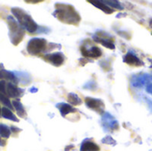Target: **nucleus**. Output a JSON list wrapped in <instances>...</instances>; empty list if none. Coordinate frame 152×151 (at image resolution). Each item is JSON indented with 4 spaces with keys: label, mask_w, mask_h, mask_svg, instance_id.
<instances>
[{
    "label": "nucleus",
    "mask_w": 152,
    "mask_h": 151,
    "mask_svg": "<svg viewBox=\"0 0 152 151\" xmlns=\"http://www.w3.org/2000/svg\"><path fill=\"white\" fill-rule=\"evenodd\" d=\"M124 61L130 65V66H134V67H141L143 65V62L142 61L141 59H139L134 53L132 52H128L125 56H124Z\"/></svg>",
    "instance_id": "8"
},
{
    "label": "nucleus",
    "mask_w": 152,
    "mask_h": 151,
    "mask_svg": "<svg viewBox=\"0 0 152 151\" xmlns=\"http://www.w3.org/2000/svg\"><path fill=\"white\" fill-rule=\"evenodd\" d=\"M10 134H11V131H10L9 127H7L6 125H4L3 124H0V135H1V137L7 139L10 137Z\"/></svg>",
    "instance_id": "17"
},
{
    "label": "nucleus",
    "mask_w": 152,
    "mask_h": 151,
    "mask_svg": "<svg viewBox=\"0 0 152 151\" xmlns=\"http://www.w3.org/2000/svg\"><path fill=\"white\" fill-rule=\"evenodd\" d=\"M100 147L96 143L88 139L83 142L80 148V151H100Z\"/></svg>",
    "instance_id": "9"
},
{
    "label": "nucleus",
    "mask_w": 152,
    "mask_h": 151,
    "mask_svg": "<svg viewBox=\"0 0 152 151\" xmlns=\"http://www.w3.org/2000/svg\"><path fill=\"white\" fill-rule=\"evenodd\" d=\"M12 104H13L12 106L14 107V109H15L16 111L18 112V115H19L20 117H23V116L25 115V109H24L22 104H21L18 100H14V101H12Z\"/></svg>",
    "instance_id": "16"
},
{
    "label": "nucleus",
    "mask_w": 152,
    "mask_h": 151,
    "mask_svg": "<svg viewBox=\"0 0 152 151\" xmlns=\"http://www.w3.org/2000/svg\"><path fill=\"white\" fill-rule=\"evenodd\" d=\"M6 92H7V94L10 97H12V98H16V97H19L20 95V90L15 85H13L12 83L7 84Z\"/></svg>",
    "instance_id": "11"
},
{
    "label": "nucleus",
    "mask_w": 152,
    "mask_h": 151,
    "mask_svg": "<svg viewBox=\"0 0 152 151\" xmlns=\"http://www.w3.org/2000/svg\"><path fill=\"white\" fill-rule=\"evenodd\" d=\"M46 47V40L44 38H32L28 43L27 51L32 54L37 55L42 53Z\"/></svg>",
    "instance_id": "4"
},
{
    "label": "nucleus",
    "mask_w": 152,
    "mask_h": 151,
    "mask_svg": "<svg viewBox=\"0 0 152 151\" xmlns=\"http://www.w3.org/2000/svg\"><path fill=\"white\" fill-rule=\"evenodd\" d=\"M89 3L93 4L94 6H96L97 8H99L100 10H102V12H106L108 14L113 13V12H114V9L110 7L108 4H106L104 3V1H97V0L96 1H93V0H90Z\"/></svg>",
    "instance_id": "10"
},
{
    "label": "nucleus",
    "mask_w": 152,
    "mask_h": 151,
    "mask_svg": "<svg viewBox=\"0 0 152 151\" xmlns=\"http://www.w3.org/2000/svg\"><path fill=\"white\" fill-rule=\"evenodd\" d=\"M85 101H86V104L87 108H89L92 110L96 111L99 114H103L105 106H104V102L102 100L86 97Z\"/></svg>",
    "instance_id": "5"
},
{
    "label": "nucleus",
    "mask_w": 152,
    "mask_h": 151,
    "mask_svg": "<svg viewBox=\"0 0 152 151\" xmlns=\"http://www.w3.org/2000/svg\"><path fill=\"white\" fill-rule=\"evenodd\" d=\"M150 24H151V26L152 27V20H151V21H150Z\"/></svg>",
    "instance_id": "29"
},
{
    "label": "nucleus",
    "mask_w": 152,
    "mask_h": 151,
    "mask_svg": "<svg viewBox=\"0 0 152 151\" xmlns=\"http://www.w3.org/2000/svg\"><path fill=\"white\" fill-rule=\"evenodd\" d=\"M102 142L105 144H110V145H116V142L112 139L110 136H107L102 140Z\"/></svg>",
    "instance_id": "21"
},
{
    "label": "nucleus",
    "mask_w": 152,
    "mask_h": 151,
    "mask_svg": "<svg viewBox=\"0 0 152 151\" xmlns=\"http://www.w3.org/2000/svg\"><path fill=\"white\" fill-rule=\"evenodd\" d=\"M11 129H12V131H19V129H17V128H15V127H13V126H12Z\"/></svg>",
    "instance_id": "28"
},
{
    "label": "nucleus",
    "mask_w": 152,
    "mask_h": 151,
    "mask_svg": "<svg viewBox=\"0 0 152 151\" xmlns=\"http://www.w3.org/2000/svg\"><path fill=\"white\" fill-rule=\"evenodd\" d=\"M7 22L9 25V28H10V32H11V36H12V43L15 45H17L22 39L23 36H24V32L21 28H20L19 24L17 23V21L11 16H9L7 18Z\"/></svg>",
    "instance_id": "3"
},
{
    "label": "nucleus",
    "mask_w": 152,
    "mask_h": 151,
    "mask_svg": "<svg viewBox=\"0 0 152 151\" xmlns=\"http://www.w3.org/2000/svg\"><path fill=\"white\" fill-rule=\"evenodd\" d=\"M1 114H2V109L0 108V116H1Z\"/></svg>",
    "instance_id": "30"
},
{
    "label": "nucleus",
    "mask_w": 152,
    "mask_h": 151,
    "mask_svg": "<svg viewBox=\"0 0 152 151\" xmlns=\"http://www.w3.org/2000/svg\"><path fill=\"white\" fill-rule=\"evenodd\" d=\"M5 82L4 81H0V93L4 94L5 93Z\"/></svg>",
    "instance_id": "22"
},
{
    "label": "nucleus",
    "mask_w": 152,
    "mask_h": 151,
    "mask_svg": "<svg viewBox=\"0 0 152 151\" xmlns=\"http://www.w3.org/2000/svg\"><path fill=\"white\" fill-rule=\"evenodd\" d=\"M3 72H4V77L6 79L12 81V82H13V83H17V78L15 77V76H14L12 72L5 71V70H4Z\"/></svg>",
    "instance_id": "20"
},
{
    "label": "nucleus",
    "mask_w": 152,
    "mask_h": 151,
    "mask_svg": "<svg viewBox=\"0 0 152 151\" xmlns=\"http://www.w3.org/2000/svg\"><path fill=\"white\" fill-rule=\"evenodd\" d=\"M74 148V146L73 145H70V146H68V148H66V150L65 151H69V150H71V149H73Z\"/></svg>",
    "instance_id": "25"
},
{
    "label": "nucleus",
    "mask_w": 152,
    "mask_h": 151,
    "mask_svg": "<svg viewBox=\"0 0 152 151\" xmlns=\"http://www.w3.org/2000/svg\"><path fill=\"white\" fill-rule=\"evenodd\" d=\"M44 59L51 62L53 65L56 67L61 66L64 62V56L61 53H54L46 54L45 56H44Z\"/></svg>",
    "instance_id": "7"
},
{
    "label": "nucleus",
    "mask_w": 152,
    "mask_h": 151,
    "mask_svg": "<svg viewBox=\"0 0 152 151\" xmlns=\"http://www.w3.org/2000/svg\"><path fill=\"white\" fill-rule=\"evenodd\" d=\"M2 116L4 118H6V119H9V120H12V121H14V122H19V119L13 115V113L12 112V110L6 107H4L2 109Z\"/></svg>",
    "instance_id": "14"
},
{
    "label": "nucleus",
    "mask_w": 152,
    "mask_h": 151,
    "mask_svg": "<svg viewBox=\"0 0 152 151\" xmlns=\"http://www.w3.org/2000/svg\"><path fill=\"white\" fill-rule=\"evenodd\" d=\"M146 91H147V93H149L152 94V84H150V85L147 86Z\"/></svg>",
    "instance_id": "23"
},
{
    "label": "nucleus",
    "mask_w": 152,
    "mask_h": 151,
    "mask_svg": "<svg viewBox=\"0 0 152 151\" xmlns=\"http://www.w3.org/2000/svg\"><path fill=\"white\" fill-rule=\"evenodd\" d=\"M151 69H152V60H151Z\"/></svg>",
    "instance_id": "31"
},
{
    "label": "nucleus",
    "mask_w": 152,
    "mask_h": 151,
    "mask_svg": "<svg viewBox=\"0 0 152 151\" xmlns=\"http://www.w3.org/2000/svg\"><path fill=\"white\" fill-rule=\"evenodd\" d=\"M0 145H1L2 147H4V146L5 145V141H4V140H2L1 138H0Z\"/></svg>",
    "instance_id": "24"
},
{
    "label": "nucleus",
    "mask_w": 152,
    "mask_h": 151,
    "mask_svg": "<svg viewBox=\"0 0 152 151\" xmlns=\"http://www.w3.org/2000/svg\"><path fill=\"white\" fill-rule=\"evenodd\" d=\"M80 50H81L83 56L87 57V58L89 57V58H93V59H98L102 55V50L98 46H94V45H92L90 49H88L85 45H82Z\"/></svg>",
    "instance_id": "6"
},
{
    "label": "nucleus",
    "mask_w": 152,
    "mask_h": 151,
    "mask_svg": "<svg viewBox=\"0 0 152 151\" xmlns=\"http://www.w3.org/2000/svg\"><path fill=\"white\" fill-rule=\"evenodd\" d=\"M12 12L14 14V16L18 19L20 24L22 25V26H24L28 32L33 33V32L37 31V24L23 10H21L20 8H12Z\"/></svg>",
    "instance_id": "2"
},
{
    "label": "nucleus",
    "mask_w": 152,
    "mask_h": 151,
    "mask_svg": "<svg viewBox=\"0 0 152 151\" xmlns=\"http://www.w3.org/2000/svg\"><path fill=\"white\" fill-rule=\"evenodd\" d=\"M57 107L59 108L60 112H61V114L62 117H65V116H67L68 114H69L71 112H76L77 111V109H75L71 105L66 104V103H61Z\"/></svg>",
    "instance_id": "12"
},
{
    "label": "nucleus",
    "mask_w": 152,
    "mask_h": 151,
    "mask_svg": "<svg viewBox=\"0 0 152 151\" xmlns=\"http://www.w3.org/2000/svg\"><path fill=\"white\" fill-rule=\"evenodd\" d=\"M0 101H1V102L6 107V108H8V109H12V103H11V101H10V100L4 95V94H3V93H0Z\"/></svg>",
    "instance_id": "18"
},
{
    "label": "nucleus",
    "mask_w": 152,
    "mask_h": 151,
    "mask_svg": "<svg viewBox=\"0 0 152 151\" xmlns=\"http://www.w3.org/2000/svg\"><path fill=\"white\" fill-rule=\"evenodd\" d=\"M105 4H108V5L110 7H114V8H117L118 10H123V6L121 5V4L118 2V1H116V0H110V1H104Z\"/></svg>",
    "instance_id": "19"
},
{
    "label": "nucleus",
    "mask_w": 152,
    "mask_h": 151,
    "mask_svg": "<svg viewBox=\"0 0 152 151\" xmlns=\"http://www.w3.org/2000/svg\"><path fill=\"white\" fill-rule=\"evenodd\" d=\"M40 1H27V3H38Z\"/></svg>",
    "instance_id": "27"
},
{
    "label": "nucleus",
    "mask_w": 152,
    "mask_h": 151,
    "mask_svg": "<svg viewBox=\"0 0 152 151\" xmlns=\"http://www.w3.org/2000/svg\"><path fill=\"white\" fill-rule=\"evenodd\" d=\"M94 41H96L97 43L102 44V45L105 46L106 48H109V49H111V50H114V49H115V44H114V43H113V40L101 38V37H98V36H94Z\"/></svg>",
    "instance_id": "13"
},
{
    "label": "nucleus",
    "mask_w": 152,
    "mask_h": 151,
    "mask_svg": "<svg viewBox=\"0 0 152 151\" xmlns=\"http://www.w3.org/2000/svg\"><path fill=\"white\" fill-rule=\"evenodd\" d=\"M3 71H4V70H3ZM3 71L0 70V78H2V77H4V72H3Z\"/></svg>",
    "instance_id": "26"
},
{
    "label": "nucleus",
    "mask_w": 152,
    "mask_h": 151,
    "mask_svg": "<svg viewBox=\"0 0 152 151\" xmlns=\"http://www.w3.org/2000/svg\"><path fill=\"white\" fill-rule=\"evenodd\" d=\"M54 16L65 23L74 25H77L81 19L75 8L68 4H57Z\"/></svg>",
    "instance_id": "1"
},
{
    "label": "nucleus",
    "mask_w": 152,
    "mask_h": 151,
    "mask_svg": "<svg viewBox=\"0 0 152 151\" xmlns=\"http://www.w3.org/2000/svg\"><path fill=\"white\" fill-rule=\"evenodd\" d=\"M68 101H69V103H70L71 105H74V106L82 104V100L79 98V96L73 93H70L68 94Z\"/></svg>",
    "instance_id": "15"
}]
</instances>
